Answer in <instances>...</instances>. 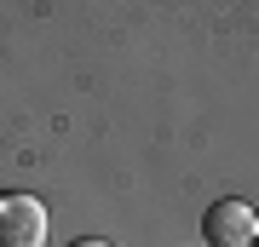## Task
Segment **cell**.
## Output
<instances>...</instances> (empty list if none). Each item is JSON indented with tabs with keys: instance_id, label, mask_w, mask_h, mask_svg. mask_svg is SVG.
Masks as SVG:
<instances>
[{
	"instance_id": "obj_4",
	"label": "cell",
	"mask_w": 259,
	"mask_h": 247,
	"mask_svg": "<svg viewBox=\"0 0 259 247\" xmlns=\"http://www.w3.org/2000/svg\"><path fill=\"white\" fill-rule=\"evenodd\" d=\"M253 247H259V241H253Z\"/></svg>"
},
{
	"instance_id": "obj_2",
	"label": "cell",
	"mask_w": 259,
	"mask_h": 247,
	"mask_svg": "<svg viewBox=\"0 0 259 247\" xmlns=\"http://www.w3.org/2000/svg\"><path fill=\"white\" fill-rule=\"evenodd\" d=\"M47 202L40 195H0V247H47Z\"/></svg>"
},
{
	"instance_id": "obj_3",
	"label": "cell",
	"mask_w": 259,
	"mask_h": 247,
	"mask_svg": "<svg viewBox=\"0 0 259 247\" xmlns=\"http://www.w3.org/2000/svg\"><path fill=\"white\" fill-rule=\"evenodd\" d=\"M69 247H110V241H104V236H75Z\"/></svg>"
},
{
	"instance_id": "obj_1",
	"label": "cell",
	"mask_w": 259,
	"mask_h": 247,
	"mask_svg": "<svg viewBox=\"0 0 259 247\" xmlns=\"http://www.w3.org/2000/svg\"><path fill=\"white\" fill-rule=\"evenodd\" d=\"M202 236H207V247H253L259 241V207L242 202V195H219L202 213Z\"/></svg>"
}]
</instances>
